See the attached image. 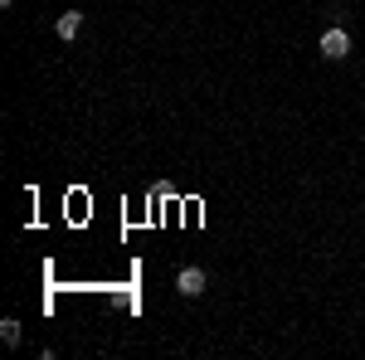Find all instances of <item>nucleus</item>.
<instances>
[{
	"label": "nucleus",
	"mask_w": 365,
	"mask_h": 360,
	"mask_svg": "<svg viewBox=\"0 0 365 360\" xmlns=\"http://www.w3.org/2000/svg\"><path fill=\"white\" fill-rule=\"evenodd\" d=\"M205 282H209V277H205V268H195V263L176 272V287H181V297H200V292H205Z\"/></svg>",
	"instance_id": "f257e3e1"
},
{
	"label": "nucleus",
	"mask_w": 365,
	"mask_h": 360,
	"mask_svg": "<svg viewBox=\"0 0 365 360\" xmlns=\"http://www.w3.org/2000/svg\"><path fill=\"white\" fill-rule=\"evenodd\" d=\"M322 54H326V59H346V54H351V34H346V29H326V34H322Z\"/></svg>",
	"instance_id": "f03ea898"
},
{
	"label": "nucleus",
	"mask_w": 365,
	"mask_h": 360,
	"mask_svg": "<svg viewBox=\"0 0 365 360\" xmlns=\"http://www.w3.org/2000/svg\"><path fill=\"white\" fill-rule=\"evenodd\" d=\"M78 29H83V15H78V10H64V15L54 20V34H59L64 44H69V39H78Z\"/></svg>",
	"instance_id": "7ed1b4c3"
},
{
	"label": "nucleus",
	"mask_w": 365,
	"mask_h": 360,
	"mask_svg": "<svg viewBox=\"0 0 365 360\" xmlns=\"http://www.w3.org/2000/svg\"><path fill=\"white\" fill-rule=\"evenodd\" d=\"M0 341H5V346H20V321H15V317L0 321Z\"/></svg>",
	"instance_id": "20e7f679"
}]
</instances>
